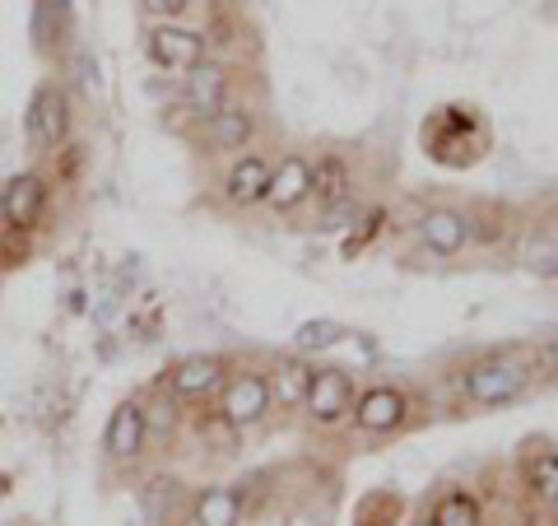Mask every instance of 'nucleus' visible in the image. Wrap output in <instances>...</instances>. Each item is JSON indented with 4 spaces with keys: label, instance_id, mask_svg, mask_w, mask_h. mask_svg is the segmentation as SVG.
Listing matches in <instances>:
<instances>
[{
    "label": "nucleus",
    "instance_id": "nucleus-24",
    "mask_svg": "<svg viewBox=\"0 0 558 526\" xmlns=\"http://www.w3.org/2000/svg\"><path fill=\"white\" fill-rule=\"evenodd\" d=\"M414 526H433V522H414Z\"/></svg>",
    "mask_w": 558,
    "mask_h": 526
},
{
    "label": "nucleus",
    "instance_id": "nucleus-16",
    "mask_svg": "<svg viewBox=\"0 0 558 526\" xmlns=\"http://www.w3.org/2000/svg\"><path fill=\"white\" fill-rule=\"evenodd\" d=\"M242 513H247V503H242L238 485H209L191 503V526H242Z\"/></svg>",
    "mask_w": 558,
    "mask_h": 526
},
{
    "label": "nucleus",
    "instance_id": "nucleus-23",
    "mask_svg": "<svg viewBox=\"0 0 558 526\" xmlns=\"http://www.w3.org/2000/svg\"><path fill=\"white\" fill-rule=\"evenodd\" d=\"M377 229H381V210H373V215H368V219H363V234H359V238H349V242H344V256H354V252H363V242H368V238H373Z\"/></svg>",
    "mask_w": 558,
    "mask_h": 526
},
{
    "label": "nucleus",
    "instance_id": "nucleus-18",
    "mask_svg": "<svg viewBox=\"0 0 558 526\" xmlns=\"http://www.w3.org/2000/svg\"><path fill=\"white\" fill-rule=\"evenodd\" d=\"M433 526H480V503L465 494V489H451V494L438 499V507H433Z\"/></svg>",
    "mask_w": 558,
    "mask_h": 526
},
{
    "label": "nucleus",
    "instance_id": "nucleus-5",
    "mask_svg": "<svg viewBox=\"0 0 558 526\" xmlns=\"http://www.w3.org/2000/svg\"><path fill=\"white\" fill-rule=\"evenodd\" d=\"M145 51L159 70H178V75H186L191 65L205 61V33L182 28V24H154L145 33Z\"/></svg>",
    "mask_w": 558,
    "mask_h": 526
},
{
    "label": "nucleus",
    "instance_id": "nucleus-12",
    "mask_svg": "<svg viewBox=\"0 0 558 526\" xmlns=\"http://www.w3.org/2000/svg\"><path fill=\"white\" fill-rule=\"evenodd\" d=\"M266 187H270V164L260 159V154H238L233 168L223 172V196L229 205H260L266 201Z\"/></svg>",
    "mask_w": 558,
    "mask_h": 526
},
{
    "label": "nucleus",
    "instance_id": "nucleus-8",
    "mask_svg": "<svg viewBox=\"0 0 558 526\" xmlns=\"http://www.w3.org/2000/svg\"><path fill=\"white\" fill-rule=\"evenodd\" d=\"M303 406L317 425H336V419H344L349 410H354V382H349L344 368H317Z\"/></svg>",
    "mask_w": 558,
    "mask_h": 526
},
{
    "label": "nucleus",
    "instance_id": "nucleus-7",
    "mask_svg": "<svg viewBox=\"0 0 558 526\" xmlns=\"http://www.w3.org/2000/svg\"><path fill=\"white\" fill-rule=\"evenodd\" d=\"M312 196L326 210V229H340V219L354 210V178H349L344 159L326 154V159L312 168Z\"/></svg>",
    "mask_w": 558,
    "mask_h": 526
},
{
    "label": "nucleus",
    "instance_id": "nucleus-9",
    "mask_svg": "<svg viewBox=\"0 0 558 526\" xmlns=\"http://www.w3.org/2000/svg\"><path fill=\"white\" fill-rule=\"evenodd\" d=\"M405 419H410V401L400 387H387V382H381V387H368L354 401V425L363 433H396Z\"/></svg>",
    "mask_w": 558,
    "mask_h": 526
},
{
    "label": "nucleus",
    "instance_id": "nucleus-19",
    "mask_svg": "<svg viewBox=\"0 0 558 526\" xmlns=\"http://www.w3.org/2000/svg\"><path fill=\"white\" fill-rule=\"evenodd\" d=\"M526 489L539 503L558 499V452H539V457L526 462Z\"/></svg>",
    "mask_w": 558,
    "mask_h": 526
},
{
    "label": "nucleus",
    "instance_id": "nucleus-21",
    "mask_svg": "<svg viewBox=\"0 0 558 526\" xmlns=\"http://www.w3.org/2000/svg\"><path fill=\"white\" fill-rule=\"evenodd\" d=\"M172 499H178V480H163V476H154L145 489H140V503H145V517H149V526L168 522V513H172Z\"/></svg>",
    "mask_w": 558,
    "mask_h": 526
},
{
    "label": "nucleus",
    "instance_id": "nucleus-25",
    "mask_svg": "<svg viewBox=\"0 0 558 526\" xmlns=\"http://www.w3.org/2000/svg\"><path fill=\"white\" fill-rule=\"evenodd\" d=\"M554 503H558V499H554Z\"/></svg>",
    "mask_w": 558,
    "mask_h": 526
},
{
    "label": "nucleus",
    "instance_id": "nucleus-17",
    "mask_svg": "<svg viewBox=\"0 0 558 526\" xmlns=\"http://www.w3.org/2000/svg\"><path fill=\"white\" fill-rule=\"evenodd\" d=\"M312 373H317V368H312L307 359H279L275 368H270V401L279 410H299L303 401H307V387H312Z\"/></svg>",
    "mask_w": 558,
    "mask_h": 526
},
{
    "label": "nucleus",
    "instance_id": "nucleus-10",
    "mask_svg": "<svg viewBox=\"0 0 558 526\" xmlns=\"http://www.w3.org/2000/svg\"><path fill=\"white\" fill-rule=\"evenodd\" d=\"M229 382V363L219 355H191L168 373V392L178 401H205L209 392H219Z\"/></svg>",
    "mask_w": 558,
    "mask_h": 526
},
{
    "label": "nucleus",
    "instance_id": "nucleus-20",
    "mask_svg": "<svg viewBox=\"0 0 558 526\" xmlns=\"http://www.w3.org/2000/svg\"><path fill=\"white\" fill-rule=\"evenodd\" d=\"M344 340V326L330 322V318H317V322H303L293 331V345H299V355H317V349H336Z\"/></svg>",
    "mask_w": 558,
    "mask_h": 526
},
{
    "label": "nucleus",
    "instance_id": "nucleus-6",
    "mask_svg": "<svg viewBox=\"0 0 558 526\" xmlns=\"http://www.w3.org/2000/svg\"><path fill=\"white\" fill-rule=\"evenodd\" d=\"M149 443V410L140 401H121L112 410L108 429H102V447H108L112 462H135Z\"/></svg>",
    "mask_w": 558,
    "mask_h": 526
},
{
    "label": "nucleus",
    "instance_id": "nucleus-3",
    "mask_svg": "<svg viewBox=\"0 0 558 526\" xmlns=\"http://www.w3.org/2000/svg\"><path fill=\"white\" fill-rule=\"evenodd\" d=\"M270 382L260 373H233L229 382L219 387V415L229 429H252L270 415Z\"/></svg>",
    "mask_w": 558,
    "mask_h": 526
},
{
    "label": "nucleus",
    "instance_id": "nucleus-15",
    "mask_svg": "<svg viewBox=\"0 0 558 526\" xmlns=\"http://www.w3.org/2000/svg\"><path fill=\"white\" fill-rule=\"evenodd\" d=\"M252 135H256V112L252 108H242V103H223V108L209 117V145H215L219 154H238L252 145Z\"/></svg>",
    "mask_w": 558,
    "mask_h": 526
},
{
    "label": "nucleus",
    "instance_id": "nucleus-13",
    "mask_svg": "<svg viewBox=\"0 0 558 526\" xmlns=\"http://www.w3.org/2000/svg\"><path fill=\"white\" fill-rule=\"evenodd\" d=\"M312 196V164L303 154H284L275 168H270V187H266V201L275 210H293Z\"/></svg>",
    "mask_w": 558,
    "mask_h": 526
},
{
    "label": "nucleus",
    "instance_id": "nucleus-4",
    "mask_svg": "<svg viewBox=\"0 0 558 526\" xmlns=\"http://www.w3.org/2000/svg\"><path fill=\"white\" fill-rule=\"evenodd\" d=\"M47 178L43 172H20V178H10L0 187V219H5V229H20V234H33L47 215Z\"/></svg>",
    "mask_w": 558,
    "mask_h": 526
},
{
    "label": "nucleus",
    "instance_id": "nucleus-14",
    "mask_svg": "<svg viewBox=\"0 0 558 526\" xmlns=\"http://www.w3.org/2000/svg\"><path fill=\"white\" fill-rule=\"evenodd\" d=\"M418 238H424L428 252L457 256L470 242V219L461 210H428V215H418Z\"/></svg>",
    "mask_w": 558,
    "mask_h": 526
},
{
    "label": "nucleus",
    "instance_id": "nucleus-11",
    "mask_svg": "<svg viewBox=\"0 0 558 526\" xmlns=\"http://www.w3.org/2000/svg\"><path fill=\"white\" fill-rule=\"evenodd\" d=\"M229 70H223L219 61H201V65H191L186 70V84H182V98H186V108L191 112H196L201 121H209V117H215L219 108H223V103H229Z\"/></svg>",
    "mask_w": 558,
    "mask_h": 526
},
{
    "label": "nucleus",
    "instance_id": "nucleus-22",
    "mask_svg": "<svg viewBox=\"0 0 558 526\" xmlns=\"http://www.w3.org/2000/svg\"><path fill=\"white\" fill-rule=\"evenodd\" d=\"M140 10H145L149 20H159V24H178L182 14L191 10V0H140Z\"/></svg>",
    "mask_w": 558,
    "mask_h": 526
},
{
    "label": "nucleus",
    "instance_id": "nucleus-2",
    "mask_svg": "<svg viewBox=\"0 0 558 526\" xmlns=\"http://www.w3.org/2000/svg\"><path fill=\"white\" fill-rule=\"evenodd\" d=\"M24 135L33 154H57L70 135V98L57 84H43L28 98V117H24Z\"/></svg>",
    "mask_w": 558,
    "mask_h": 526
},
{
    "label": "nucleus",
    "instance_id": "nucleus-1",
    "mask_svg": "<svg viewBox=\"0 0 558 526\" xmlns=\"http://www.w3.org/2000/svg\"><path fill=\"white\" fill-rule=\"evenodd\" d=\"M526 382H531V368L517 355H488L465 368V396L475 406H508V401L526 392Z\"/></svg>",
    "mask_w": 558,
    "mask_h": 526
}]
</instances>
